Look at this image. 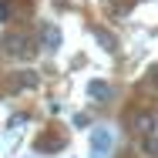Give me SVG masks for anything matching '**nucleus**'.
<instances>
[{"label":"nucleus","mask_w":158,"mask_h":158,"mask_svg":"<svg viewBox=\"0 0 158 158\" xmlns=\"http://www.w3.org/2000/svg\"><path fill=\"white\" fill-rule=\"evenodd\" d=\"M3 54L7 57H17V61H27V57H34V40L27 37V34H7L3 37Z\"/></svg>","instance_id":"obj_1"},{"label":"nucleus","mask_w":158,"mask_h":158,"mask_svg":"<svg viewBox=\"0 0 158 158\" xmlns=\"http://www.w3.org/2000/svg\"><path fill=\"white\" fill-rule=\"evenodd\" d=\"M111 148H114V131L108 125H98L94 131H91V155L94 158H108Z\"/></svg>","instance_id":"obj_2"},{"label":"nucleus","mask_w":158,"mask_h":158,"mask_svg":"<svg viewBox=\"0 0 158 158\" xmlns=\"http://www.w3.org/2000/svg\"><path fill=\"white\" fill-rule=\"evenodd\" d=\"M158 125L155 111H131V118H128V128L135 131V135H152Z\"/></svg>","instance_id":"obj_3"},{"label":"nucleus","mask_w":158,"mask_h":158,"mask_svg":"<svg viewBox=\"0 0 158 158\" xmlns=\"http://www.w3.org/2000/svg\"><path fill=\"white\" fill-rule=\"evenodd\" d=\"M88 98L98 101V104L111 101V84H108V81H91V84H88Z\"/></svg>","instance_id":"obj_4"},{"label":"nucleus","mask_w":158,"mask_h":158,"mask_svg":"<svg viewBox=\"0 0 158 158\" xmlns=\"http://www.w3.org/2000/svg\"><path fill=\"white\" fill-rule=\"evenodd\" d=\"M57 47H61V31L57 27H44V51L54 54Z\"/></svg>","instance_id":"obj_5"},{"label":"nucleus","mask_w":158,"mask_h":158,"mask_svg":"<svg viewBox=\"0 0 158 158\" xmlns=\"http://www.w3.org/2000/svg\"><path fill=\"white\" fill-rule=\"evenodd\" d=\"M94 40L101 44V47H104V51H114V47H118V40H114L111 34L104 31V27H98V31H94Z\"/></svg>","instance_id":"obj_6"},{"label":"nucleus","mask_w":158,"mask_h":158,"mask_svg":"<svg viewBox=\"0 0 158 158\" xmlns=\"http://www.w3.org/2000/svg\"><path fill=\"white\" fill-rule=\"evenodd\" d=\"M141 152H145V155H152V158H158V135H145Z\"/></svg>","instance_id":"obj_7"},{"label":"nucleus","mask_w":158,"mask_h":158,"mask_svg":"<svg viewBox=\"0 0 158 158\" xmlns=\"http://www.w3.org/2000/svg\"><path fill=\"white\" fill-rule=\"evenodd\" d=\"M17 81H20V88H34L37 84V74L34 71H24V74H17Z\"/></svg>","instance_id":"obj_8"},{"label":"nucleus","mask_w":158,"mask_h":158,"mask_svg":"<svg viewBox=\"0 0 158 158\" xmlns=\"http://www.w3.org/2000/svg\"><path fill=\"white\" fill-rule=\"evenodd\" d=\"M7 17H10V7H7V3H3V0H0V24H3V20H7Z\"/></svg>","instance_id":"obj_9"},{"label":"nucleus","mask_w":158,"mask_h":158,"mask_svg":"<svg viewBox=\"0 0 158 158\" xmlns=\"http://www.w3.org/2000/svg\"><path fill=\"white\" fill-rule=\"evenodd\" d=\"M148 81H158V64L152 67V71H148Z\"/></svg>","instance_id":"obj_10"}]
</instances>
